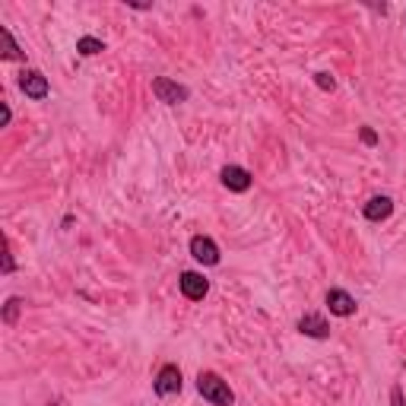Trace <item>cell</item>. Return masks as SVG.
I'll list each match as a JSON object with an SVG mask.
<instances>
[{
	"label": "cell",
	"instance_id": "obj_6",
	"mask_svg": "<svg viewBox=\"0 0 406 406\" xmlns=\"http://www.w3.org/2000/svg\"><path fill=\"white\" fill-rule=\"evenodd\" d=\"M19 89H23L29 98L42 102V98H48L51 86H48V76L42 73V70H23V73H19Z\"/></svg>",
	"mask_w": 406,
	"mask_h": 406
},
{
	"label": "cell",
	"instance_id": "obj_11",
	"mask_svg": "<svg viewBox=\"0 0 406 406\" xmlns=\"http://www.w3.org/2000/svg\"><path fill=\"white\" fill-rule=\"evenodd\" d=\"M105 51V42L96 35H83L80 42H76V54H83V58H96V54Z\"/></svg>",
	"mask_w": 406,
	"mask_h": 406
},
{
	"label": "cell",
	"instance_id": "obj_16",
	"mask_svg": "<svg viewBox=\"0 0 406 406\" xmlns=\"http://www.w3.org/2000/svg\"><path fill=\"white\" fill-rule=\"evenodd\" d=\"M359 136H362V143H365V146H378V134L371 127H362Z\"/></svg>",
	"mask_w": 406,
	"mask_h": 406
},
{
	"label": "cell",
	"instance_id": "obj_18",
	"mask_svg": "<svg viewBox=\"0 0 406 406\" xmlns=\"http://www.w3.org/2000/svg\"><path fill=\"white\" fill-rule=\"evenodd\" d=\"M10 121H13V112H10V105L3 102V112H0V127H7Z\"/></svg>",
	"mask_w": 406,
	"mask_h": 406
},
{
	"label": "cell",
	"instance_id": "obj_14",
	"mask_svg": "<svg viewBox=\"0 0 406 406\" xmlns=\"http://www.w3.org/2000/svg\"><path fill=\"white\" fill-rule=\"evenodd\" d=\"M315 83H317V89H324V92L337 89V80H333L330 73H324V70H321V73H315Z\"/></svg>",
	"mask_w": 406,
	"mask_h": 406
},
{
	"label": "cell",
	"instance_id": "obj_2",
	"mask_svg": "<svg viewBox=\"0 0 406 406\" xmlns=\"http://www.w3.org/2000/svg\"><path fill=\"white\" fill-rule=\"evenodd\" d=\"M152 96L159 98V102H166V105H181V102H188V86L175 83V80H168V76H156L152 80Z\"/></svg>",
	"mask_w": 406,
	"mask_h": 406
},
{
	"label": "cell",
	"instance_id": "obj_8",
	"mask_svg": "<svg viewBox=\"0 0 406 406\" xmlns=\"http://www.w3.org/2000/svg\"><path fill=\"white\" fill-rule=\"evenodd\" d=\"M327 308H330V315L337 317H353L355 315V299L346 292V289H327Z\"/></svg>",
	"mask_w": 406,
	"mask_h": 406
},
{
	"label": "cell",
	"instance_id": "obj_1",
	"mask_svg": "<svg viewBox=\"0 0 406 406\" xmlns=\"http://www.w3.org/2000/svg\"><path fill=\"white\" fill-rule=\"evenodd\" d=\"M197 391H200V397L213 406H232L235 403V391L229 387V381H222V378L216 375V371H200V375H197Z\"/></svg>",
	"mask_w": 406,
	"mask_h": 406
},
{
	"label": "cell",
	"instance_id": "obj_10",
	"mask_svg": "<svg viewBox=\"0 0 406 406\" xmlns=\"http://www.w3.org/2000/svg\"><path fill=\"white\" fill-rule=\"evenodd\" d=\"M391 213H394V200L387 194L371 197V200L362 206V216L369 219V222H384V219H391Z\"/></svg>",
	"mask_w": 406,
	"mask_h": 406
},
{
	"label": "cell",
	"instance_id": "obj_15",
	"mask_svg": "<svg viewBox=\"0 0 406 406\" xmlns=\"http://www.w3.org/2000/svg\"><path fill=\"white\" fill-rule=\"evenodd\" d=\"M13 270H16L13 251H10V241H3V273H13Z\"/></svg>",
	"mask_w": 406,
	"mask_h": 406
},
{
	"label": "cell",
	"instance_id": "obj_7",
	"mask_svg": "<svg viewBox=\"0 0 406 406\" xmlns=\"http://www.w3.org/2000/svg\"><path fill=\"white\" fill-rule=\"evenodd\" d=\"M219 178H222V184H226L232 194H245V191H251V184H254L251 172L248 168H241V166H226L222 172H219Z\"/></svg>",
	"mask_w": 406,
	"mask_h": 406
},
{
	"label": "cell",
	"instance_id": "obj_9",
	"mask_svg": "<svg viewBox=\"0 0 406 406\" xmlns=\"http://www.w3.org/2000/svg\"><path fill=\"white\" fill-rule=\"evenodd\" d=\"M299 333H301V337H311V339H327V337H330V324L324 321L321 315L308 311V315L299 317Z\"/></svg>",
	"mask_w": 406,
	"mask_h": 406
},
{
	"label": "cell",
	"instance_id": "obj_3",
	"mask_svg": "<svg viewBox=\"0 0 406 406\" xmlns=\"http://www.w3.org/2000/svg\"><path fill=\"white\" fill-rule=\"evenodd\" d=\"M181 387H184V381H181V369L178 365H162L156 375V381H152V391H156V397H175V394H181Z\"/></svg>",
	"mask_w": 406,
	"mask_h": 406
},
{
	"label": "cell",
	"instance_id": "obj_13",
	"mask_svg": "<svg viewBox=\"0 0 406 406\" xmlns=\"http://www.w3.org/2000/svg\"><path fill=\"white\" fill-rule=\"evenodd\" d=\"M19 311H23V299H19V295H10L7 305H3V324H7V327H16Z\"/></svg>",
	"mask_w": 406,
	"mask_h": 406
},
{
	"label": "cell",
	"instance_id": "obj_17",
	"mask_svg": "<svg viewBox=\"0 0 406 406\" xmlns=\"http://www.w3.org/2000/svg\"><path fill=\"white\" fill-rule=\"evenodd\" d=\"M391 406H406V400H403V387H400V384H394V387H391Z\"/></svg>",
	"mask_w": 406,
	"mask_h": 406
},
{
	"label": "cell",
	"instance_id": "obj_4",
	"mask_svg": "<svg viewBox=\"0 0 406 406\" xmlns=\"http://www.w3.org/2000/svg\"><path fill=\"white\" fill-rule=\"evenodd\" d=\"M178 289L181 295L188 301H203L206 299V292H210V279L203 276V273H194V270H184L178 279Z\"/></svg>",
	"mask_w": 406,
	"mask_h": 406
},
{
	"label": "cell",
	"instance_id": "obj_12",
	"mask_svg": "<svg viewBox=\"0 0 406 406\" xmlns=\"http://www.w3.org/2000/svg\"><path fill=\"white\" fill-rule=\"evenodd\" d=\"M0 38H3V58L7 60H26V51L16 45V38L10 29H0Z\"/></svg>",
	"mask_w": 406,
	"mask_h": 406
},
{
	"label": "cell",
	"instance_id": "obj_5",
	"mask_svg": "<svg viewBox=\"0 0 406 406\" xmlns=\"http://www.w3.org/2000/svg\"><path fill=\"white\" fill-rule=\"evenodd\" d=\"M191 257H194L197 263H203V267H216V263L222 261L216 241L206 238V235H194V238H191Z\"/></svg>",
	"mask_w": 406,
	"mask_h": 406
}]
</instances>
